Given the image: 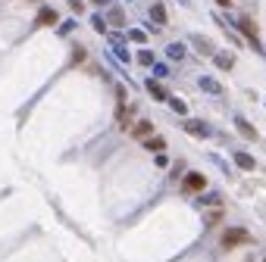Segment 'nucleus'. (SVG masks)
Wrapping results in <instances>:
<instances>
[{"mask_svg":"<svg viewBox=\"0 0 266 262\" xmlns=\"http://www.w3.org/2000/svg\"><path fill=\"white\" fill-rule=\"evenodd\" d=\"M34 25H38V28H57V25H60V13H57V7L41 4V10H38V16H34Z\"/></svg>","mask_w":266,"mask_h":262,"instance_id":"20e7f679","label":"nucleus"},{"mask_svg":"<svg viewBox=\"0 0 266 262\" xmlns=\"http://www.w3.org/2000/svg\"><path fill=\"white\" fill-rule=\"evenodd\" d=\"M94 7H110V0H91Z\"/></svg>","mask_w":266,"mask_h":262,"instance_id":"bb28decb","label":"nucleus"},{"mask_svg":"<svg viewBox=\"0 0 266 262\" xmlns=\"http://www.w3.org/2000/svg\"><path fill=\"white\" fill-rule=\"evenodd\" d=\"M129 134H132L135 140H144V137H150V134H154V122H147V119H141V122L129 125Z\"/></svg>","mask_w":266,"mask_h":262,"instance_id":"6e6552de","label":"nucleus"},{"mask_svg":"<svg viewBox=\"0 0 266 262\" xmlns=\"http://www.w3.org/2000/svg\"><path fill=\"white\" fill-rule=\"evenodd\" d=\"M107 25H116V28L126 25V13H122V7H110V13H107Z\"/></svg>","mask_w":266,"mask_h":262,"instance_id":"2eb2a0df","label":"nucleus"},{"mask_svg":"<svg viewBox=\"0 0 266 262\" xmlns=\"http://www.w3.org/2000/svg\"><path fill=\"white\" fill-rule=\"evenodd\" d=\"M169 59H185V44H169Z\"/></svg>","mask_w":266,"mask_h":262,"instance_id":"a211bd4d","label":"nucleus"},{"mask_svg":"<svg viewBox=\"0 0 266 262\" xmlns=\"http://www.w3.org/2000/svg\"><path fill=\"white\" fill-rule=\"evenodd\" d=\"M144 88H147V94H150V97H154V100H160V103L169 97V94H166V88H163L160 82H154V78H147V82H144Z\"/></svg>","mask_w":266,"mask_h":262,"instance_id":"f8f14e48","label":"nucleus"},{"mask_svg":"<svg viewBox=\"0 0 266 262\" xmlns=\"http://www.w3.org/2000/svg\"><path fill=\"white\" fill-rule=\"evenodd\" d=\"M232 122H235V128H238V134H241L244 140H257V128H254V125H251L244 116H235Z\"/></svg>","mask_w":266,"mask_h":262,"instance_id":"9d476101","label":"nucleus"},{"mask_svg":"<svg viewBox=\"0 0 266 262\" xmlns=\"http://www.w3.org/2000/svg\"><path fill=\"white\" fill-rule=\"evenodd\" d=\"M150 19H154V25H160V28L169 25V13H166L163 0H154V4H150Z\"/></svg>","mask_w":266,"mask_h":262,"instance_id":"39448f33","label":"nucleus"},{"mask_svg":"<svg viewBox=\"0 0 266 262\" xmlns=\"http://www.w3.org/2000/svg\"><path fill=\"white\" fill-rule=\"evenodd\" d=\"M210 59H213V66L222 69V72H232V69H235V56H232V53H225V50H216Z\"/></svg>","mask_w":266,"mask_h":262,"instance_id":"1a4fd4ad","label":"nucleus"},{"mask_svg":"<svg viewBox=\"0 0 266 262\" xmlns=\"http://www.w3.org/2000/svg\"><path fill=\"white\" fill-rule=\"evenodd\" d=\"M182 191H185V194H204V191H207V175H204V172H185Z\"/></svg>","mask_w":266,"mask_h":262,"instance_id":"7ed1b4c3","label":"nucleus"},{"mask_svg":"<svg viewBox=\"0 0 266 262\" xmlns=\"http://www.w3.org/2000/svg\"><path fill=\"white\" fill-rule=\"evenodd\" d=\"M232 159H235V166H238V169H244V172H254V169H257V159H254L251 153H241V150H238Z\"/></svg>","mask_w":266,"mask_h":262,"instance_id":"ddd939ff","label":"nucleus"},{"mask_svg":"<svg viewBox=\"0 0 266 262\" xmlns=\"http://www.w3.org/2000/svg\"><path fill=\"white\" fill-rule=\"evenodd\" d=\"M91 28H94L97 34H107V31H110V25H107L103 16H91Z\"/></svg>","mask_w":266,"mask_h":262,"instance_id":"dca6fc26","label":"nucleus"},{"mask_svg":"<svg viewBox=\"0 0 266 262\" xmlns=\"http://www.w3.org/2000/svg\"><path fill=\"white\" fill-rule=\"evenodd\" d=\"M219 7H225V10H232V0H216Z\"/></svg>","mask_w":266,"mask_h":262,"instance_id":"a878e982","label":"nucleus"},{"mask_svg":"<svg viewBox=\"0 0 266 262\" xmlns=\"http://www.w3.org/2000/svg\"><path fill=\"white\" fill-rule=\"evenodd\" d=\"M66 7H69L75 16H82V13H85V0H66Z\"/></svg>","mask_w":266,"mask_h":262,"instance_id":"6ab92c4d","label":"nucleus"},{"mask_svg":"<svg viewBox=\"0 0 266 262\" xmlns=\"http://www.w3.org/2000/svg\"><path fill=\"white\" fill-rule=\"evenodd\" d=\"M135 59H138L141 66H154V63H157V59H154V53H150V50H141V53H138Z\"/></svg>","mask_w":266,"mask_h":262,"instance_id":"aec40b11","label":"nucleus"},{"mask_svg":"<svg viewBox=\"0 0 266 262\" xmlns=\"http://www.w3.org/2000/svg\"><path fill=\"white\" fill-rule=\"evenodd\" d=\"M263 262H266V259H263Z\"/></svg>","mask_w":266,"mask_h":262,"instance_id":"c85d7f7f","label":"nucleus"},{"mask_svg":"<svg viewBox=\"0 0 266 262\" xmlns=\"http://www.w3.org/2000/svg\"><path fill=\"white\" fill-rule=\"evenodd\" d=\"M198 85H201V91H207V94H213V97H219V94H222V85L213 78V75H201Z\"/></svg>","mask_w":266,"mask_h":262,"instance_id":"9b49d317","label":"nucleus"},{"mask_svg":"<svg viewBox=\"0 0 266 262\" xmlns=\"http://www.w3.org/2000/svg\"><path fill=\"white\" fill-rule=\"evenodd\" d=\"M28 4H44V0H28Z\"/></svg>","mask_w":266,"mask_h":262,"instance_id":"cd10ccee","label":"nucleus"},{"mask_svg":"<svg viewBox=\"0 0 266 262\" xmlns=\"http://www.w3.org/2000/svg\"><path fill=\"white\" fill-rule=\"evenodd\" d=\"M154 75H157V78H166V75H169V66H166V63H154Z\"/></svg>","mask_w":266,"mask_h":262,"instance_id":"4be33fe9","label":"nucleus"},{"mask_svg":"<svg viewBox=\"0 0 266 262\" xmlns=\"http://www.w3.org/2000/svg\"><path fill=\"white\" fill-rule=\"evenodd\" d=\"M244 244H254V237H251L247 228H225L222 237H219V247H222V250H238V247H244Z\"/></svg>","mask_w":266,"mask_h":262,"instance_id":"f03ea898","label":"nucleus"},{"mask_svg":"<svg viewBox=\"0 0 266 262\" xmlns=\"http://www.w3.org/2000/svg\"><path fill=\"white\" fill-rule=\"evenodd\" d=\"M188 41H191V44H194V50H198V53H204V56H213V53H216L213 41H210V37H204V34H188Z\"/></svg>","mask_w":266,"mask_h":262,"instance_id":"423d86ee","label":"nucleus"},{"mask_svg":"<svg viewBox=\"0 0 266 262\" xmlns=\"http://www.w3.org/2000/svg\"><path fill=\"white\" fill-rule=\"evenodd\" d=\"M182 128H185L188 134H194V137H207V134H210V125H207V122H201V119H185V122H182Z\"/></svg>","mask_w":266,"mask_h":262,"instance_id":"0eeeda50","label":"nucleus"},{"mask_svg":"<svg viewBox=\"0 0 266 262\" xmlns=\"http://www.w3.org/2000/svg\"><path fill=\"white\" fill-rule=\"evenodd\" d=\"M232 22H235V28L241 31V37L247 41V47H254L257 53H263V44H260V31H257L254 19H251V16H235Z\"/></svg>","mask_w":266,"mask_h":262,"instance_id":"f257e3e1","label":"nucleus"},{"mask_svg":"<svg viewBox=\"0 0 266 262\" xmlns=\"http://www.w3.org/2000/svg\"><path fill=\"white\" fill-rule=\"evenodd\" d=\"M141 144H144V150H150V153H163V150H166V140H163V137H157V134L144 137Z\"/></svg>","mask_w":266,"mask_h":262,"instance_id":"4468645a","label":"nucleus"},{"mask_svg":"<svg viewBox=\"0 0 266 262\" xmlns=\"http://www.w3.org/2000/svg\"><path fill=\"white\" fill-rule=\"evenodd\" d=\"M157 166H160V169H166V166H169V159H166L163 153H157Z\"/></svg>","mask_w":266,"mask_h":262,"instance_id":"393cba45","label":"nucleus"},{"mask_svg":"<svg viewBox=\"0 0 266 262\" xmlns=\"http://www.w3.org/2000/svg\"><path fill=\"white\" fill-rule=\"evenodd\" d=\"M85 56H88V50H85L82 44H75V47H72V63H82Z\"/></svg>","mask_w":266,"mask_h":262,"instance_id":"412c9836","label":"nucleus"},{"mask_svg":"<svg viewBox=\"0 0 266 262\" xmlns=\"http://www.w3.org/2000/svg\"><path fill=\"white\" fill-rule=\"evenodd\" d=\"M129 37H132V41H138V44H144V41H147V34H144L141 28H132V31H129Z\"/></svg>","mask_w":266,"mask_h":262,"instance_id":"5701e85b","label":"nucleus"},{"mask_svg":"<svg viewBox=\"0 0 266 262\" xmlns=\"http://www.w3.org/2000/svg\"><path fill=\"white\" fill-rule=\"evenodd\" d=\"M219 218H222V212H219V209H213V212L207 215V225H219Z\"/></svg>","mask_w":266,"mask_h":262,"instance_id":"b1692460","label":"nucleus"},{"mask_svg":"<svg viewBox=\"0 0 266 262\" xmlns=\"http://www.w3.org/2000/svg\"><path fill=\"white\" fill-rule=\"evenodd\" d=\"M166 103L179 112V116H185V112H188V103H185V100H179V97H166Z\"/></svg>","mask_w":266,"mask_h":262,"instance_id":"f3484780","label":"nucleus"}]
</instances>
